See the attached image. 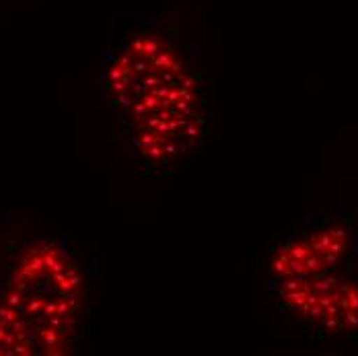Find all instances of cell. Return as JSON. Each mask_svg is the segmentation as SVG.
Returning <instances> with one entry per match:
<instances>
[{
    "instance_id": "obj_1",
    "label": "cell",
    "mask_w": 358,
    "mask_h": 356,
    "mask_svg": "<svg viewBox=\"0 0 358 356\" xmlns=\"http://www.w3.org/2000/svg\"><path fill=\"white\" fill-rule=\"evenodd\" d=\"M99 89L111 124L146 171L178 165L208 134L204 74L155 23L113 37Z\"/></svg>"
},
{
    "instance_id": "obj_2",
    "label": "cell",
    "mask_w": 358,
    "mask_h": 356,
    "mask_svg": "<svg viewBox=\"0 0 358 356\" xmlns=\"http://www.w3.org/2000/svg\"><path fill=\"white\" fill-rule=\"evenodd\" d=\"M85 278L60 241L25 245L0 294V356H60L74 346Z\"/></svg>"
},
{
    "instance_id": "obj_3",
    "label": "cell",
    "mask_w": 358,
    "mask_h": 356,
    "mask_svg": "<svg viewBox=\"0 0 358 356\" xmlns=\"http://www.w3.org/2000/svg\"><path fill=\"white\" fill-rule=\"evenodd\" d=\"M357 262L309 278L270 285L282 315L323 336H355L358 332Z\"/></svg>"
},
{
    "instance_id": "obj_4",
    "label": "cell",
    "mask_w": 358,
    "mask_h": 356,
    "mask_svg": "<svg viewBox=\"0 0 358 356\" xmlns=\"http://www.w3.org/2000/svg\"><path fill=\"white\" fill-rule=\"evenodd\" d=\"M357 262L355 229L344 220H322L276 243L266 259L268 285L309 278Z\"/></svg>"
}]
</instances>
